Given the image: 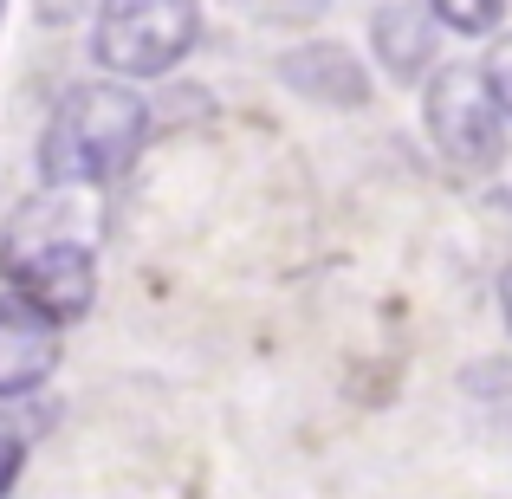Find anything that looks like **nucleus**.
<instances>
[{
	"label": "nucleus",
	"mask_w": 512,
	"mask_h": 499,
	"mask_svg": "<svg viewBox=\"0 0 512 499\" xmlns=\"http://www.w3.org/2000/svg\"><path fill=\"white\" fill-rule=\"evenodd\" d=\"M0 279L13 299L46 312L52 325H72L98 299V208L78 188L33 195L0 234Z\"/></svg>",
	"instance_id": "nucleus-1"
},
{
	"label": "nucleus",
	"mask_w": 512,
	"mask_h": 499,
	"mask_svg": "<svg viewBox=\"0 0 512 499\" xmlns=\"http://www.w3.org/2000/svg\"><path fill=\"white\" fill-rule=\"evenodd\" d=\"M143 137H150V104L130 85H117V78L72 85L39 130V182L91 195L137 163Z\"/></svg>",
	"instance_id": "nucleus-2"
},
{
	"label": "nucleus",
	"mask_w": 512,
	"mask_h": 499,
	"mask_svg": "<svg viewBox=\"0 0 512 499\" xmlns=\"http://www.w3.org/2000/svg\"><path fill=\"white\" fill-rule=\"evenodd\" d=\"M201 39V7L188 0H117L98 7L91 20V59L130 85V78H163L195 52Z\"/></svg>",
	"instance_id": "nucleus-3"
},
{
	"label": "nucleus",
	"mask_w": 512,
	"mask_h": 499,
	"mask_svg": "<svg viewBox=\"0 0 512 499\" xmlns=\"http://www.w3.org/2000/svg\"><path fill=\"white\" fill-rule=\"evenodd\" d=\"M422 124L428 143L454 175H487L506 156V117L493 104V85L480 65H435L422 85Z\"/></svg>",
	"instance_id": "nucleus-4"
},
{
	"label": "nucleus",
	"mask_w": 512,
	"mask_h": 499,
	"mask_svg": "<svg viewBox=\"0 0 512 499\" xmlns=\"http://www.w3.org/2000/svg\"><path fill=\"white\" fill-rule=\"evenodd\" d=\"M52 370H59V325L26 299L0 292V402L33 396Z\"/></svg>",
	"instance_id": "nucleus-5"
},
{
	"label": "nucleus",
	"mask_w": 512,
	"mask_h": 499,
	"mask_svg": "<svg viewBox=\"0 0 512 499\" xmlns=\"http://www.w3.org/2000/svg\"><path fill=\"white\" fill-rule=\"evenodd\" d=\"M370 46L376 65H383L396 85H415V78H435V52H441V20L435 7H376L370 13Z\"/></svg>",
	"instance_id": "nucleus-6"
},
{
	"label": "nucleus",
	"mask_w": 512,
	"mask_h": 499,
	"mask_svg": "<svg viewBox=\"0 0 512 499\" xmlns=\"http://www.w3.org/2000/svg\"><path fill=\"white\" fill-rule=\"evenodd\" d=\"M279 78H286L299 98H318V104H370V72H363L357 59H350V46L338 39H312V46L286 52L279 59Z\"/></svg>",
	"instance_id": "nucleus-7"
},
{
	"label": "nucleus",
	"mask_w": 512,
	"mask_h": 499,
	"mask_svg": "<svg viewBox=\"0 0 512 499\" xmlns=\"http://www.w3.org/2000/svg\"><path fill=\"white\" fill-rule=\"evenodd\" d=\"M441 33H500L506 26V0H487V7H461V0H448V7H435Z\"/></svg>",
	"instance_id": "nucleus-8"
},
{
	"label": "nucleus",
	"mask_w": 512,
	"mask_h": 499,
	"mask_svg": "<svg viewBox=\"0 0 512 499\" xmlns=\"http://www.w3.org/2000/svg\"><path fill=\"white\" fill-rule=\"evenodd\" d=\"M480 72H487V85H493V104H500V117L512 124V33L493 39V52H487V65H480Z\"/></svg>",
	"instance_id": "nucleus-9"
},
{
	"label": "nucleus",
	"mask_w": 512,
	"mask_h": 499,
	"mask_svg": "<svg viewBox=\"0 0 512 499\" xmlns=\"http://www.w3.org/2000/svg\"><path fill=\"white\" fill-rule=\"evenodd\" d=\"M20 467H26V448H20V435H7V428H0V499H7L13 487H20Z\"/></svg>",
	"instance_id": "nucleus-10"
},
{
	"label": "nucleus",
	"mask_w": 512,
	"mask_h": 499,
	"mask_svg": "<svg viewBox=\"0 0 512 499\" xmlns=\"http://www.w3.org/2000/svg\"><path fill=\"white\" fill-rule=\"evenodd\" d=\"M500 312H506V331H512V266L500 273Z\"/></svg>",
	"instance_id": "nucleus-11"
}]
</instances>
